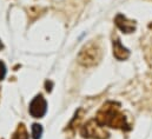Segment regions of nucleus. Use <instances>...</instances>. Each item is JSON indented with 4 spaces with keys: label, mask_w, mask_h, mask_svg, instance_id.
Returning <instances> with one entry per match:
<instances>
[{
    "label": "nucleus",
    "mask_w": 152,
    "mask_h": 139,
    "mask_svg": "<svg viewBox=\"0 0 152 139\" xmlns=\"http://www.w3.org/2000/svg\"><path fill=\"white\" fill-rule=\"evenodd\" d=\"M96 120L104 127L107 126L124 131H129L131 129L125 116L119 110V104L114 102H107L103 105L97 113Z\"/></svg>",
    "instance_id": "1"
},
{
    "label": "nucleus",
    "mask_w": 152,
    "mask_h": 139,
    "mask_svg": "<svg viewBox=\"0 0 152 139\" xmlns=\"http://www.w3.org/2000/svg\"><path fill=\"white\" fill-rule=\"evenodd\" d=\"M102 56L103 51L100 45L92 40L80 50L78 54V63L86 67L96 66L102 60Z\"/></svg>",
    "instance_id": "2"
},
{
    "label": "nucleus",
    "mask_w": 152,
    "mask_h": 139,
    "mask_svg": "<svg viewBox=\"0 0 152 139\" xmlns=\"http://www.w3.org/2000/svg\"><path fill=\"white\" fill-rule=\"evenodd\" d=\"M80 135L84 138L90 139H107L109 138V132L105 130L103 125H100L96 118L88 120L86 124H84L80 129Z\"/></svg>",
    "instance_id": "3"
},
{
    "label": "nucleus",
    "mask_w": 152,
    "mask_h": 139,
    "mask_svg": "<svg viewBox=\"0 0 152 139\" xmlns=\"http://www.w3.org/2000/svg\"><path fill=\"white\" fill-rule=\"evenodd\" d=\"M30 114L33 118H42L47 111V103L44 99L41 94L33 98V100L30 104Z\"/></svg>",
    "instance_id": "4"
},
{
    "label": "nucleus",
    "mask_w": 152,
    "mask_h": 139,
    "mask_svg": "<svg viewBox=\"0 0 152 139\" xmlns=\"http://www.w3.org/2000/svg\"><path fill=\"white\" fill-rule=\"evenodd\" d=\"M114 23L117 27L124 33H132L136 30V21L129 20L124 14H117L114 18Z\"/></svg>",
    "instance_id": "5"
},
{
    "label": "nucleus",
    "mask_w": 152,
    "mask_h": 139,
    "mask_svg": "<svg viewBox=\"0 0 152 139\" xmlns=\"http://www.w3.org/2000/svg\"><path fill=\"white\" fill-rule=\"evenodd\" d=\"M112 46H113V56L118 60H125L130 57V51L123 46L119 39H113Z\"/></svg>",
    "instance_id": "6"
},
{
    "label": "nucleus",
    "mask_w": 152,
    "mask_h": 139,
    "mask_svg": "<svg viewBox=\"0 0 152 139\" xmlns=\"http://www.w3.org/2000/svg\"><path fill=\"white\" fill-rule=\"evenodd\" d=\"M30 136H28V132L26 130V127L24 126V124H20L17 129V131L13 133L12 138L11 139H28Z\"/></svg>",
    "instance_id": "7"
},
{
    "label": "nucleus",
    "mask_w": 152,
    "mask_h": 139,
    "mask_svg": "<svg viewBox=\"0 0 152 139\" xmlns=\"http://www.w3.org/2000/svg\"><path fill=\"white\" fill-rule=\"evenodd\" d=\"M42 135V126L40 124H33L32 125V137L33 139H40Z\"/></svg>",
    "instance_id": "8"
},
{
    "label": "nucleus",
    "mask_w": 152,
    "mask_h": 139,
    "mask_svg": "<svg viewBox=\"0 0 152 139\" xmlns=\"http://www.w3.org/2000/svg\"><path fill=\"white\" fill-rule=\"evenodd\" d=\"M6 72H7V70H6L5 64L0 60V81L4 80V78H5V75H6Z\"/></svg>",
    "instance_id": "9"
},
{
    "label": "nucleus",
    "mask_w": 152,
    "mask_h": 139,
    "mask_svg": "<svg viewBox=\"0 0 152 139\" xmlns=\"http://www.w3.org/2000/svg\"><path fill=\"white\" fill-rule=\"evenodd\" d=\"M2 48H4V45H2V42L0 41V50H2Z\"/></svg>",
    "instance_id": "10"
},
{
    "label": "nucleus",
    "mask_w": 152,
    "mask_h": 139,
    "mask_svg": "<svg viewBox=\"0 0 152 139\" xmlns=\"http://www.w3.org/2000/svg\"><path fill=\"white\" fill-rule=\"evenodd\" d=\"M149 29H151V30H152V23L150 24V25H149Z\"/></svg>",
    "instance_id": "11"
}]
</instances>
